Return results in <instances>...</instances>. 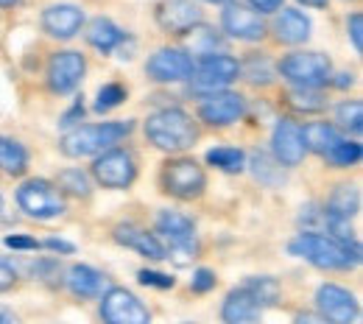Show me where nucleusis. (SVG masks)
Listing matches in <instances>:
<instances>
[{
  "label": "nucleus",
  "instance_id": "nucleus-33",
  "mask_svg": "<svg viewBox=\"0 0 363 324\" xmlns=\"http://www.w3.org/2000/svg\"><path fill=\"white\" fill-rule=\"evenodd\" d=\"M187 37L193 40V50L201 53V56H210V53H216V50L221 48V37H216V31L201 28V26H196Z\"/></svg>",
  "mask_w": 363,
  "mask_h": 324
},
{
  "label": "nucleus",
  "instance_id": "nucleus-24",
  "mask_svg": "<svg viewBox=\"0 0 363 324\" xmlns=\"http://www.w3.org/2000/svg\"><path fill=\"white\" fill-rule=\"evenodd\" d=\"M361 210V196H358V187L355 185H338L333 190L330 201H327V216H335V218H344L350 221L352 216H358Z\"/></svg>",
  "mask_w": 363,
  "mask_h": 324
},
{
  "label": "nucleus",
  "instance_id": "nucleus-12",
  "mask_svg": "<svg viewBox=\"0 0 363 324\" xmlns=\"http://www.w3.org/2000/svg\"><path fill=\"white\" fill-rule=\"evenodd\" d=\"M148 79L160 82V84H171V82H184L193 73V59L187 56V50L179 48H162L157 50L148 65H145Z\"/></svg>",
  "mask_w": 363,
  "mask_h": 324
},
{
  "label": "nucleus",
  "instance_id": "nucleus-37",
  "mask_svg": "<svg viewBox=\"0 0 363 324\" xmlns=\"http://www.w3.org/2000/svg\"><path fill=\"white\" fill-rule=\"evenodd\" d=\"M137 277H140L143 285H151V288H174V277L160 274V272H148V269H143Z\"/></svg>",
  "mask_w": 363,
  "mask_h": 324
},
{
  "label": "nucleus",
  "instance_id": "nucleus-13",
  "mask_svg": "<svg viewBox=\"0 0 363 324\" xmlns=\"http://www.w3.org/2000/svg\"><path fill=\"white\" fill-rule=\"evenodd\" d=\"M318 316L330 324H355L358 319V302L355 296L341 285H321L316 294Z\"/></svg>",
  "mask_w": 363,
  "mask_h": 324
},
{
  "label": "nucleus",
  "instance_id": "nucleus-40",
  "mask_svg": "<svg viewBox=\"0 0 363 324\" xmlns=\"http://www.w3.org/2000/svg\"><path fill=\"white\" fill-rule=\"evenodd\" d=\"M249 6L260 14H274V11L282 9V0H249Z\"/></svg>",
  "mask_w": 363,
  "mask_h": 324
},
{
  "label": "nucleus",
  "instance_id": "nucleus-2",
  "mask_svg": "<svg viewBox=\"0 0 363 324\" xmlns=\"http://www.w3.org/2000/svg\"><path fill=\"white\" fill-rule=\"evenodd\" d=\"M145 138L160 151H187L199 140L196 123L182 109H160L145 121Z\"/></svg>",
  "mask_w": 363,
  "mask_h": 324
},
{
  "label": "nucleus",
  "instance_id": "nucleus-21",
  "mask_svg": "<svg viewBox=\"0 0 363 324\" xmlns=\"http://www.w3.org/2000/svg\"><path fill=\"white\" fill-rule=\"evenodd\" d=\"M274 34L285 45H299L311 37V20L296 9H282L274 20Z\"/></svg>",
  "mask_w": 363,
  "mask_h": 324
},
{
  "label": "nucleus",
  "instance_id": "nucleus-6",
  "mask_svg": "<svg viewBox=\"0 0 363 324\" xmlns=\"http://www.w3.org/2000/svg\"><path fill=\"white\" fill-rule=\"evenodd\" d=\"M279 73L282 79H288L296 90H318L321 84L330 82L333 67L330 59L324 53H288L279 62Z\"/></svg>",
  "mask_w": 363,
  "mask_h": 324
},
{
  "label": "nucleus",
  "instance_id": "nucleus-39",
  "mask_svg": "<svg viewBox=\"0 0 363 324\" xmlns=\"http://www.w3.org/2000/svg\"><path fill=\"white\" fill-rule=\"evenodd\" d=\"M6 246L9 249H40V240H34L28 235H9L6 238Z\"/></svg>",
  "mask_w": 363,
  "mask_h": 324
},
{
  "label": "nucleus",
  "instance_id": "nucleus-22",
  "mask_svg": "<svg viewBox=\"0 0 363 324\" xmlns=\"http://www.w3.org/2000/svg\"><path fill=\"white\" fill-rule=\"evenodd\" d=\"M302 140H305V151H316L327 157L341 143V132L333 123H308L302 129Z\"/></svg>",
  "mask_w": 363,
  "mask_h": 324
},
{
  "label": "nucleus",
  "instance_id": "nucleus-8",
  "mask_svg": "<svg viewBox=\"0 0 363 324\" xmlns=\"http://www.w3.org/2000/svg\"><path fill=\"white\" fill-rule=\"evenodd\" d=\"M160 182L165 187V193L177 196V199H199L207 187V177L199 168L196 160H171L162 165Z\"/></svg>",
  "mask_w": 363,
  "mask_h": 324
},
{
  "label": "nucleus",
  "instance_id": "nucleus-9",
  "mask_svg": "<svg viewBox=\"0 0 363 324\" xmlns=\"http://www.w3.org/2000/svg\"><path fill=\"white\" fill-rule=\"evenodd\" d=\"M92 177H95L98 185L112 187V190L129 187L137 177L135 157H132L126 148H109V151H104V154L92 162Z\"/></svg>",
  "mask_w": 363,
  "mask_h": 324
},
{
  "label": "nucleus",
  "instance_id": "nucleus-28",
  "mask_svg": "<svg viewBox=\"0 0 363 324\" xmlns=\"http://www.w3.org/2000/svg\"><path fill=\"white\" fill-rule=\"evenodd\" d=\"M243 288L252 294V299H255L260 308H266V305H277L279 288H277V282H274L272 277H252Z\"/></svg>",
  "mask_w": 363,
  "mask_h": 324
},
{
  "label": "nucleus",
  "instance_id": "nucleus-7",
  "mask_svg": "<svg viewBox=\"0 0 363 324\" xmlns=\"http://www.w3.org/2000/svg\"><path fill=\"white\" fill-rule=\"evenodd\" d=\"M17 204L31 218H56L65 213V196L56 185L45 179H28L17 190Z\"/></svg>",
  "mask_w": 363,
  "mask_h": 324
},
{
  "label": "nucleus",
  "instance_id": "nucleus-47",
  "mask_svg": "<svg viewBox=\"0 0 363 324\" xmlns=\"http://www.w3.org/2000/svg\"><path fill=\"white\" fill-rule=\"evenodd\" d=\"M299 3H305V6H311V9H324V6H327V0H299Z\"/></svg>",
  "mask_w": 363,
  "mask_h": 324
},
{
  "label": "nucleus",
  "instance_id": "nucleus-15",
  "mask_svg": "<svg viewBox=\"0 0 363 324\" xmlns=\"http://www.w3.org/2000/svg\"><path fill=\"white\" fill-rule=\"evenodd\" d=\"M221 23H224V31L229 37H235L240 43H257V40L266 37L263 17L252 9H246V6H227Z\"/></svg>",
  "mask_w": 363,
  "mask_h": 324
},
{
  "label": "nucleus",
  "instance_id": "nucleus-35",
  "mask_svg": "<svg viewBox=\"0 0 363 324\" xmlns=\"http://www.w3.org/2000/svg\"><path fill=\"white\" fill-rule=\"evenodd\" d=\"M123 101H126V90H123L121 84H106V87H101V93H98L95 109H98V112H109V109L121 106Z\"/></svg>",
  "mask_w": 363,
  "mask_h": 324
},
{
  "label": "nucleus",
  "instance_id": "nucleus-38",
  "mask_svg": "<svg viewBox=\"0 0 363 324\" xmlns=\"http://www.w3.org/2000/svg\"><path fill=\"white\" fill-rule=\"evenodd\" d=\"M350 37H352V45H355V50L361 53V50H363V14H361V11H355V14L350 17Z\"/></svg>",
  "mask_w": 363,
  "mask_h": 324
},
{
  "label": "nucleus",
  "instance_id": "nucleus-5",
  "mask_svg": "<svg viewBox=\"0 0 363 324\" xmlns=\"http://www.w3.org/2000/svg\"><path fill=\"white\" fill-rule=\"evenodd\" d=\"M238 76H240V65L232 56H227V53H210V56H201L199 62H193L190 87L201 95L224 93Z\"/></svg>",
  "mask_w": 363,
  "mask_h": 324
},
{
  "label": "nucleus",
  "instance_id": "nucleus-32",
  "mask_svg": "<svg viewBox=\"0 0 363 324\" xmlns=\"http://www.w3.org/2000/svg\"><path fill=\"white\" fill-rule=\"evenodd\" d=\"M59 187L62 190H67V193H73V196H90V179H87V174H82L79 168H70V171H62L59 174Z\"/></svg>",
  "mask_w": 363,
  "mask_h": 324
},
{
  "label": "nucleus",
  "instance_id": "nucleus-23",
  "mask_svg": "<svg viewBox=\"0 0 363 324\" xmlns=\"http://www.w3.org/2000/svg\"><path fill=\"white\" fill-rule=\"evenodd\" d=\"M104 279L106 277L101 272H95L92 266H73L67 272V288L82 299H92L104 291Z\"/></svg>",
  "mask_w": 363,
  "mask_h": 324
},
{
  "label": "nucleus",
  "instance_id": "nucleus-31",
  "mask_svg": "<svg viewBox=\"0 0 363 324\" xmlns=\"http://www.w3.org/2000/svg\"><path fill=\"white\" fill-rule=\"evenodd\" d=\"M288 104L299 112H321L327 106V101L316 90H296V87L288 93Z\"/></svg>",
  "mask_w": 363,
  "mask_h": 324
},
{
  "label": "nucleus",
  "instance_id": "nucleus-50",
  "mask_svg": "<svg viewBox=\"0 0 363 324\" xmlns=\"http://www.w3.org/2000/svg\"><path fill=\"white\" fill-rule=\"evenodd\" d=\"M0 213H3V196H0Z\"/></svg>",
  "mask_w": 363,
  "mask_h": 324
},
{
  "label": "nucleus",
  "instance_id": "nucleus-11",
  "mask_svg": "<svg viewBox=\"0 0 363 324\" xmlns=\"http://www.w3.org/2000/svg\"><path fill=\"white\" fill-rule=\"evenodd\" d=\"M84 70H87V62L79 50H62V53H53L50 65H48V84L50 90L59 95L73 93L82 79H84Z\"/></svg>",
  "mask_w": 363,
  "mask_h": 324
},
{
  "label": "nucleus",
  "instance_id": "nucleus-19",
  "mask_svg": "<svg viewBox=\"0 0 363 324\" xmlns=\"http://www.w3.org/2000/svg\"><path fill=\"white\" fill-rule=\"evenodd\" d=\"M115 240H118L121 246H126V249L140 252V255L148 257V260H165V246H162L154 235H148V232L135 227V224H121V227L115 230Z\"/></svg>",
  "mask_w": 363,
  "mask_h": 324
},
{
  "label": "nucleus",
  "instance_id": "nucleus-3",
  "mask_svg": "<svg viewBox=\"0 0 363 324\" xmlns=\"http://www.w3.org/2000/svg\"><path fill=\"white\" fill-rule=\"evenodd\" d=\"M135 129L132 121H112V123H95V126H79L62 138V151L73 160L92 157L101 151H109V145H118L123 138H129Z\"/></svg>",
  "mask_w": 363,
  "mask_h": 324
},
{
  "label": "nucleus",
  "instance_id": "nucleus-46",
  "mask_svg": "<svg viewBox=\"0 0 363 324\" xmlns=\"http://www.w3.org/2000/svg\"><path fill=\"white\" fill-rule=\"evenodd\" d=\"M352 82H355V79L344 73V76H338V82H335V87H341V90H344V87H352Z\"/></svg>",
  "mask_w": 363,
  "mask_h": 324
},
{
  "label": "nucleus",
  "instance_id": "nucleus-45",
  "mask_svg": "<svg viewBox=\"0 0 363 324\" xmlns=\"http://www.w3.org/2000/svg\"><path fill=\"white\" fill-rule=\"evenodd\" d=\"M0 324H20V319L11 313V311H6V308H0Z\"/></svg>",
  "mask_w": 363,
  "mask_h": 324
},
{
  "label": "nucleus",
  "instance_id": "nucleus-17",
  "mask_svg": "<svg viewBox=\"0 0 363 324\" xmlns=\"http://www.w3.org/2000/svg\"><path fill=\"white\" fill-rule=\"evenodd\" d=\"M274 157L279 160V165H299L305 160V140H302V126L294 121H279L274 129Z\"/></svg>",
  "mask_w": 363,
  "mask_h": 324
},
{
  "label": "nucleus",
  "instance_id": "nucleus-16",
  "mask_svg": "<svg viewBox=\"0 0 363 324\" xmlns=\"http://www.w3.org/2000/svg\"><path fill=\"white\" fill-rule=\"evenodd\" d=\"M82 26H84V11L73 3H56L43 11V28L56 40L76 37L82 31Z\"/></svg>",
  "mask_w": 363,
  "mask_h": 324
},
{
  "label": "nucleus",
  "instance_id": "nucleus-29",
  "mask_svg": "<svg viewBox=\"0 0 363 324\" xmlns=\"http://www.w3.org/2000/svg\"><path fill=\"white\" fill-rule=\"evenodd\" d=\"M335 118H338V123H341L344 129H350V132H355V135H361L363 132V104L361 101H344V104L338 106Z\"/></svg>",
  "mask_w": 363,
  "mask_h": 324
},
{
  "label": "nucleus",
  "instance_id": "nucleus-42",
  "mask_svg": "<svg viewBox=\"0 0 363 324\" xmlns=\"http://www.w3.org/2000/svg\"><path fill=\"white\" fill-rule=\"evenodd\" d=\"M48 249H53V252H65V255H70V252H76V246L73 243H67V240H59V238H50L45 240Z\"/></svg>",
  "mask_w": 363,
  "mask_h": 324
},
{
  "label": "nucleus",
  "instance_id": "nucleus-49",
  "mask_svg": "<svg viewBox=\"0 0 363 324\" xmlns=\"http://www.w3.org/2000/svg\"><path fill=\"white\" fill-rule=\"evenodd\" d=\"M207 3H229V0H207Z\"/></svg>",
  "mask_w": 363,
  "mask_h": 324
},
{
  "label": "nucleus",
  "instance_id": "nucleus-51",
  "mask_svg": "<svg viewBox=\"0 0 363 324\" xmlns=\"http://www.w3.org/2000/svg\"><path fill=\"white\" fill-rule=\"evenodd\" d=\"M184 324H193V322H184Z\"/></svg>",
  "mask_w": 363,
  "mask_h": 324
},
{
  "label": "nucleus",
  "instance_id": "nucleus-10",
  "mask_svg": "<svg viewBox=\"0 0 363 324\" xmlns=\"http://www.w3.org/2000/svg\"><path fill=\"white\" fill-rule=\"evenodd\" d=\"M101 319L106 324H151L148 308L126 288H109L104 294Z\"/></svg>",
  "mask_w": 363,
  "mask_h": 324
},
{
  "label": "nucleus",
  "instance_id": "nucleus-43",
  "mask_svg": "<svg viewBox=\"0 0 363 324\" xmlns=\"http://www.w3.org/2000/svg\"><path fill=\"white\" fill-rule=\"evenodd\" d=\"M296 324H330V322L321 319L318 313H299V316H296Z\"/></svg>",
  "mask_w": 363,
  "mask_h": 324
},
{
  "label": "nucleus",
  "instance_id": "nucleus-41",
  "mask_svg": "<svg viewBox=\"0 0 363 324\" xmlns=\"http://www.w3.org/2000/svg\"><path fill=\"white\" fill-rule=\"evenodd\" d=\"M14 279H17V274H14V269L0 257V291H9L11 285H14Z\"/></svg>",
  "mask_w": 363,
  "mask_h": 324
},
{
  "label": "nucleus",
  "instance_id": "nucleus-44",
  "mask_svg": "<svg viewBox=\"0 0 363 324\" xmlns=\"http://www.w3.org/2000/svg\"><path fill=\"white\" fill-rule=\"evenodd\" d=\"M82 115H84V106H82V104H76V106H73V109H70V112L65 115V121H62V126H70V123H73L76 118H82Z\"/></svg>",
  "mask_w": 363,
  "mask_h": 324
},
{
  "label": "nucleus",
  "instance_id": "nucleus-1",
  "mask_svg": "<svg viewBox=\"0 0 363 324\" xmlns=\"http://www.w3.org/2000/svg\"><path fill=\"white\" fill-rule=\"evenodd\" d=\"M288 252L294 257L308 260L316 269H327V272H347L352 266L361 263V246H350L341 243L330 235H316V232H305L299 238H294L288 243Z\"/></svg>",
  "mask_w": 363,
  "mask_h": 324
},
{
  "label": "nucleus",
  "instance_id": "nucleus-26",
  "mask_svg": "<svg viewBox=\"0 0 363 324\" xmlns=\"http://www.w3.org/2000/svg\"><path fill=\"white\" fill-rule=\"evenodd\" d=\"M28 165V154L26 148L11 138H0V171H6L9 177H20Z\"/></svg>",
  "mask_w": 363,
  "mask_h": 324
},
{
  "label": "nucleus",
  "instance_id": "nucleus-20",
  "mask_svg": "<svg viewBox=\"0 0 363 324\" xmlns=\"http://www.w3.org/2000/svg\"><path fill=\"white\" fill-rule=\"evenodd\" d=\"M260 311L263 308L252 299V294L246 288H238L224 299L221 316H224L227 324H257L260 322Z\"/></svg>",
  "mask_w": 363,
  "mask_h": 324
},
{
  "label": "nucleus",
  "instance_id": "nucleus-48",
  "mask_svg": "<svg viewBox=\"0 0 363 324\" xmlns=\"http://www.w3.org/2000/svg\"><path fill=\"white\" fill-rule=\"evenodd\" d=\"M17 0H0V9H9V6H14Z\"/></svg>",
  "mask_w": 363,
  "mask_h": 324
},
{
  "label": "nucleus",
  "instance_id": "nucleus-18",
  "mask_svg": "<svg viewBox=\"0 0 363 324\" xmlns=\"http://www.w3.org/2000/svg\"><path fill=\"white\" fill-rule=\"evenodd\" d=\"M199 115L210 126H229L243 115V98L238 93H213L199 106Z\"/></svg>",
  "mask_w": 363,
  "mask_h": 324
},
{
  "label": "nucleus",
  "instance_id": "nucleus-4",
  "mask_svg": "<svg viewBox=\"0 0 363 324\" xmlns=\"http://www.w3.org/2000/svg\"><path fill=\"white\" fill-rule=\"evenodd\" d=\"M157 230L168 240L165 260H177L179 266H187L190 260H196L199 240H196V227L187 216H182L177 210H162L157 216Z\"/></svg>",
  "mask_w": 363,
  "mask_h": 324
},
{
  "label": "nucleus",
  "instance_id": "nucleus-25",
  "mask_svg": "<svg viewBox=\"0 0 363 324\" xmlns=\"http://www.w3.org/2000/svg\"><path fill=\"white\" fill-rule=\"evenodd\" d=\"M87 40H90V45L98 48L101 53H112L115 48L123 43V31H121L112 20L98 17V20H92L90 28H87Z\"/></svg>",
  "mask_w": 363,
  "mask_h": 324
},
{
  "label": "nucleus",
  "instance_id": "nucleus-30",
  "mask_svg": "<svg viewBox=\"0 0 363 324\" xmlns=\"http://www.w3.org/2000/svg\"><path fill=\"white\" fill-rule=\"evenodd\" d=\"M240 70H243V76H246L252 84H269V82H272V65H269V59H266L263 53H252L249 62H246Z\"/></svg>",
  "mask_w": 363,
  "mask_h": 324
},
{
  "label": "nucleus",
  "instance_id": "nucleus-36",
  "mask_svg": "<svg viewBox=\"0 0 363 324\" xmlns=\"http://www.w3.org/2000/svg\"><path fill=\"white\" fill-rule=\"evenodd\" d=\"M190 288H193L196 294H207V291H213V288H216V272H210V269H199V272L193 274Z\"/></svg>",
  "mask_w": 363,
  "mask_h": 324
},
{
  "label": "nucleus",
  "instance_id": "nucleus-14",
  "mask_svg": "<svg viewBox=\"0 0 363 324\" xmlns=\"http://www.w3.org/2000/svg\"><path fill=\"white\" fill-rule=\"evenodd\" d=\"M157 23L168 34L187 37L196 26H201V9L193 0H162L157 6Z\"/></svg>",
  "mask_w": 363,
  "mask_h": 324
},
{
  "label": "nucleus",
  "instance_id": "nucleus-27",
  "mask_svg": "<svg viewBox=\"0 0 363 324\" xmlns=\"http://www.w3.org/2000/svg\"><path fill=\"white\" fill-rule=\"evenodd\" d=\"M243 160H246L243 151L240 148H232V145H218V148L207 151V162L216 165V168H221V171H227V174L243 171Z\"/></svg>",
  "mask_w": 363,
  "mask_h": 324
},
{
  "label": "nucleus",
  "instance_id": "nucleus-34",
  "mask_svg": "<svg viewBox=\"0 0 363 324\" xmlns=\"http://www.w3.org/2000/svg\"><path fill=\"white\" fill-rule=\"evenodd\" d=\"M361 154L363 151H361V145H358V143L341 140V143L327 154V160H330L333 165H341V168H344V165H355V162L361 160Z\"/></svg>",
  "mask_w": 363,
  "mask_h": 324
}]
</instances>
